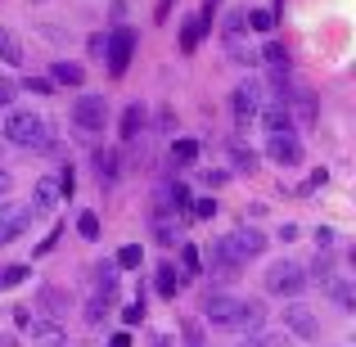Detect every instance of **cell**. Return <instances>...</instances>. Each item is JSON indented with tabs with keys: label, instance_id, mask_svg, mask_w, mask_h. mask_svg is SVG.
Wrapping results in <instances>:
<instances>
[{
	"label": "cell",
	"instance_id": "cell-36",
	"mask_svg": "<svg viewBox=\"0 0 356 347\" xmlns=\"http://www.w3.org/2000/svg\"><path fill=\"white\" fill-rule=\"evenodd\" d=\"M122 321H127V325H140V321H145V302L136 298L131 307H122Z\"/></svg>",
	"mask_w": 356,
	"mask_h": 347
},
{
	"label": "cell",
	"instance_id": "cell-4",
	"mask_svg": "<svg viewBox=\"0 0 356 347\" xmlns=\"http://www.w3.org/2000/svg\"><path fill=\"white\" fill-rule=\"evenodd\" d=\"M307 284H312V280H307V271L298 266V261H275V266L266 271V293H275V298H298Z\"/></svg>",
	"mask_w": 356,
	"mask_h": 347
},
{
	"label": "cell",
	"instance_id": "cell-1",
	"mask_svg": "<svg viewBox=\"0 0 356 347\" xmlns=\"http://www.w3.org/2000/svg\"><path fill=\"white\" fill-rule=\"evenodd\" d=\"M203 321L212 325V330H261V321H266V307L252 302V298H230V293H212L208 302H203Z\"/></svg>",
	"mask_w": 356,
	"mask_h": 347
},
{
	"label": "cell",
	"instance_id": "cell-18",
	"mask_svg": "<svg viewBox=\"0 0 356 347\" xmlns=\"http://www.w3.org/2000/svg\"><path fill=\"white\" fill-rule=\"evenodd\" d=\"M257 59H261V63H266V68H270V77H289V50H284V45H280V41H270L266 50L257 54Z\"/></svg>",
	"mask_w": 356,
	"mask_h": 347
},
{
	"label": "cell",
	"instance_id": "cell-24",
	"mask_svg": "<svg viewBox=\"0 0 356 347\" xmlns=\"http://www.w3.org/2000/svg\"><path fill=\"white\" fill-rule=\"evenodd\" d=\"M181 275H203V252L194 248V243H181Z\"/></svg>",
	"mask_w": 356,
	"mask_h": 347
},
{
	"label": "cell",
	"instance_id": "cell-44",
	"mask_svg": "<svg viewBox=\"0 0 356 347\" xmlns=\"http://www.w3.org/2000/svg\"><path fill=\"white\" fill-rule=\"evenodd\" d=\"M149 347H172V339H167V334H158V339L149 343Z\"/></svg>",
	"mask_w": 356,
	"mask_h": 347
},
{
	"label": "cell",
	"instance_id": "cell-37",
	"mask_svg": "<svg viewBox=\"0 0 356 347\" xmlns=\"http://www.w3.org/2000/svg\"><path fill=\"white\" fill-rule=\"evenodd\" d=\"M248 347H289V334H261V339H252Z\"/></svg>",
	"mask_w": 356,
	"mask_h": 347
},
{
	"label": "cell",
	"instance_id": "cell-43",
	"mask_svg": "<svg viewBox=\"0 0 356 347\" xmlns=\"http://www.w3.org/2000/svg\"><path fill=\"white\" fill-rule=\"evenodd\" d=\"M108 347H131V339H127V334H113V343H108Z\"/></svg>",
	"mask_w": 356,
	"mask_h": 347
},
{
	"label": "cell",
	"instance_id": "cell-30",
	"mask_svg": "<svg viewBox=\"0 0 356 347\" xmlns=\"http://www.w3.org/2000/svg\"><path fill=\"white\" fill-rule=\"evenodd\" d=\"M248 27H252V32H275V9H252Z\"/></svg>",
	"mask_w": 356,
	"mask_h": 347
},
{
	"label": "cell",
	"instance_id": "cell-38",
	"mask_svg": "<svg viewBox=\"0 0 356 347\" xmlns=\"http://www.w3.org/2000/svg\"><path fill=\"white\" fill-rule=\"evenodd\" d=\"M72 190H77V172L63 167V172H59V194H72Z\"/></svg>",
	"mask_w": 356,
	"mask_h": 347
},
{
	"label": "cell",
	"instance_id": "cell-29",
	"mask_svg": "<svg viewBox=\"0 0 356 347\" xmlns=\"http://www.w3.org/2000/svg\"><path fill=\"white\" fill-rule=\"evenodd\" d=\"M226 54H230V63H239V68H252V63H257V50H248L243 41H226Z\"/></svg>",
	"mask_w": 356,
	"mask_h": 347
},
{
	"label": "cell",
	"instance_id": "cell-22",
	"mask_svg": "<svg viewBox=\"0 0 356 347\" xmlns=\"http://www.w3.org/2000/svg\"><path fill=\"white\" fill-rule=\"evenodd\" d=\"M0 63H9V68H23V45H18V36L5 32V27H0Z\"/></svg>",
	"mask_w": 356,
	"mask_h": 347
},
{
	"label": "cell",
	"instance_id": "cell-33",
	"mask_svg": "<svg viewBox=\"0 0 356 347\" xmlns=\"http://www.w3.org/2000/svg\"><path fill=\"white\" fill-rule=\"evenodd\" d=\"M190 203H194V208H185V212H190L194 221H208L212 212H217V203H212V199H190Z\"/></svg>",
	"mask_w": 356,
	"mask_h": 347
},
{
	"label": "cell",
	"instance_id": "cell-6",
	"mask_svg": "<svg viewBox=\"0 0 356 347\" xmlns=\"http://www.w3.org/2000/svg\"><path fill=\"white\" fill-rule=\"evenodd\" d=\"M221 243H226V252L239 261V266H248L252 257H261V252H266V243H270V239H266L261 230H252V226H239V230H230Z\"/></svg>",
	"mask_w": 356,
	"mask_h": 347
},
{
	"label": "cell",
	"instance_id": "cell-17",
	"mask_svg": "<svg viewBox=\"0 0 356 347\" xmlns=\"http://www.w3.org/2000/svg\"><path fill=\"white\" fill-rule=\"evenodd\" d=\"M181 284H185L181 266H172V261H167V266H158V280H154V289H158L163 298H176V293H181Z\"/></svg>",
	"mask_w": 356,
	"mask_h": 347
},
{
	"label": "cell",
	"instance_id": "cell-28",
	"mask_svg": "<svg viewBox=\"0 0 356 347\" xmlns=\"http://www.w3.org/2000/svg\"><path fill=\"white\" fill-rule=\"evenodd\" d=\"M140 261H145V248H140V243H127V248H118L113 266H122V271H136Z\"/></svg>",
	"mask_w": 356,
	"mask_h": 347
},
{
	"label": "cell",
	"instance_id": "cell-2",
	"mask_svg": "<svg viewBox=\"0 0 356 347\" xmlns=\"http://www.w3.org/2000/svg\"><path fill=\"white\" fill-rule=\"evenodd\" d=\"M5 140L14 149H54V131L50 122H45L41 113H32V108H14V113L5 118Z\"/></svg>",
	"mask_w": 356,
	"mask_h": 347
},
{
	"label": "cell",
	"instance_id": "cell-40",
	"mask_svg": "<svg viewBox=\"0 0 356 347\" xmlns=\"http://www.w3.org/2000/svg\"><path fill=\"white\" fill-rule=\"evenodd\" d=\"M316 243H321V248H330V243H334V230L321 226V230H316Z\"/></svg>",
	"mask_w": 356,
	"mask_h": 347
},
{
	"label": "cell",
	"instance_id": "cell-5",
	"mask_svg": "<svg viewBox=\"0 0 356 347\" xmlns=\"http://www.w3.org/2000/svg\"><path fill=\"white\" fill-rule=\"evenodd\" d=\"M261 104H266V90H261L257 81H239V86H235V95H230V108H235L239 131H248L252 122H257Z\"/></svg>",
	"mask_w": 356,
	"mask_h": 347
},
{
	"label": "cell",
	"instance_id": "cell-39",
	"mask_svg": "<svg viewBox=\"0 0 356 347\" xmlns=\"http://www.w3.org/2000/svg\"><path fill=\"white\" fill-rule=\"evenodd\" d=\"M14 95H18V86H14V81H0V108H9V104H14Z\"/></svg>",
	"mask_w": 356,
	"mask_h": 347
},
{
	"label": "cell",
	"instance_id": "cell-23",
	"mask_svg": "<svg viewBox=\"0 0 356 347\" xmlns=\"http://www.w3.org/2000/svg\"><path fill=\"white\" fill-rule=\"evenodd\" d=\"M226 154H230V163H235V172H257V154H252L243 140H230Z\"/></svg>",
	"mask_w": 356,
	"mask_h": 347
},
{
	"label": "cell",
	"instance_id": "cell-12",
	"mask_svg": "<svg viewBox=\"0 0 356 347\" xmlns=\"http://www.w3.org/2000/svg\"><path fill=\"white\" fill-rule=\"evenodd\" d=\"M23 330H27V339H32V347H63V343H68L63 325H59V321H50V316H41V321L32 316Z\"/></svg>",
	"mask_w": 356,
	"mask_h": 347
},
{
	"label": "cell",
	"instance_id": "cell-7",
	"mask_svg": "<svg viewBox=\"0 0 356 347\" xmlns=\"http://www.w3.org/2000/svg\"><path fill=\"white\" fill-rule=\"evenodd\" d=\"M36 221L32 203H18V199H0V243H14L18 234Z\"/></svg>",
	"mask_w": 356,
	"mask_h": 347
},
{
	"label": "cell",
	"instance_id": "cell-9",
	"mask_svg": "<svg viewBox=\"0 0 356 347\" xmlns=\"http://www.w3.org/2000/svg\"><path fill=\"white\" fill-rule=\"evenodd\" d=\"M284 334H293V339L312 343V339H321V321H316V312H312V307L289 302V307H284Z\"/></svg>",
	"mask_w": 356,
	"mask_h": 347
},
{
	"label": "cell",
	"instance_id": "cell-34",
	"mask_svg": "<svg viewBox=\"0 0 356 347\" xmlns=\"http://www.w3.org/2000/svg\"><path fill=\"white\" fill-rule=\"evenodd\" d=\"M23 90H27V95H50L54 81H50V77H27V81H23Z\"/></svg>",
	"mask_w": 356,
	"mask_h": 347
},
{
	"label": "cell",
	"instance_id": "cell-21",
	"mask_svg": "<svg viewBox=\"0 0 356 347\" xmlns=\"http://www.w3.org/2000/svg\"><path fill=\"white\" fill-rule=\"evenodd\" d=\"M221 36H226V41H243V36H248V9H230L226 23H221Z\"/></svg>",
	"mask_w": 356,
	"mask_h": 347
},
{
	"label": "cell",
	"instance_id": "cell-20",
	"mask_svg": "<svg viewBox=\"0 0 356 347\" xmlns=\"http://www.w3.org/2000/svg\"><path fill=\"white\" fill-rule=\"evenodd\" d=\"M50 81L54 86H81V81H86V68H81V63H54Z\"/></svg>",
	"mask_w": 356,
	"mask_h": 347
},
{
	"label": "cell",
	"instance_id": "cell-32",
	"mask_svg": "<svg viewBox=\"0 0 356 347\" xmlns=\"http://www.w3.org/2000/svg\"><path fill=\"white\" fill-rule=\"evenodd\" d=\"M77 234H81V239H99V217H95V212H81V217H77Z\"/></svg>",
	"mask_w": 356,
	"mask_h": 347
},
{
	"label": "cell",
	"instance_id": "cell-26",
	"mask_svg": "<svg viewBox=\"0 0 356 347\" xmlns=\"http://www.w3.org/2000/svg\"><path fill=\"white\" fill-rule=\"evenodd\" d=\"M325 289H330V298H334V302L343 307V312H352V284H348L343 275H339V280L330 275V280H325Z\"/></svg>",
	"mask_w": 356,
	"mask_h": 347
},
{
	"label": "cell",
	"instance_id": "cell-31",
	"mask_svg": "<svg viewBox=\"0 0 356 347\" xmlns=\"http://www.w3.org/2000/svg\"><path fill=\"white\" fill-rule=\"evenodd\" d=\"M108 307H113V302H108V298H90V302H86V321L90 325H99V321H104V316H108Z\"/></svg>",
	"mask_w": 356,
	"mask_h": 347
},
{
	"label": "cell",
	"instance_id": "cell-35",
	"mask_svg": "<svg viewBox=\"0 0 356 347\" xmlns=\"http://www.w3.org/2000/svg\"><path fill=\"white\" fill-rule=\"evenodd\" d=\"M27 275H32L27 266H9V271H0V284H23Z\"/></svg>",
	"mask_w": 356,
	"mask_h": 347
},
{
	"label": "cell",
	"instance_id": "cell-3",
	"mask_svg": "<svg viewBox=\"0 0 356 347\" xmlns=\"http://www.w3.org/2000/svg\"><path fill=\"white\" fill-rule=\"evenodd\" d=\"M108 122V99L104 95H77L72 99V127L81 136H99Z\"/></svg>",
	"mask_w": 356,
	"mask_h": 347
},
{
	"label": "cell",
	"instance_id": "cell-27",
	"mask_svg": "<svg viewBox=\"0 0 356 347\" xmlns=\"http://www.w3.org/2000/svg\"><path fill=\"white\" fill-rule=\"evenodd\" d=\"M172 158H176L181 167L199 163V140H172Z\"/></svg>",
	"mask_w": 356,
	"mask_h": 347
},
{
	"label": "cell",
	"instance_id": "cell-42",
	"mask_svg": "<svg viewBox=\"0 0 356 347\" xmlns=\"http://www.w3.org/2000/svg\"><path fill=\"white\" fill-rule=\"evenodd\" d=\"M167 9H172V0H158V23L167 18Z\"/></svg>",
	"mask_w": 356,
	"mask_h": 347
},
{
	"label": "cell",
	"instance_id": "cell-45",
	"mask_svg": "<svg viewBox=\"0 0 356 347\" xmlns=\"http://www.w3.org/2000/svg\"><path fill=\"white\" fill-rule=\"evenodd\" d=\"M217 5H221V0H208V5H203V14H217Z\"/></svg>",
	"mask_w": 356,
	"mask_h": 347
},
{
	"label": "cell",
	"instance_id": "cell-10",
	"mask_svg": "<svg viewBox=\"0 0 356 347\" xmlns=\"http://www.w3.org/2000/svg\"><path fill=\"white\" fill-rule=\"evenodd\" d=\"M190 208V190L181 181H163L154 190V217H172V212H185Z\"/></svg>",
	"mask_w": 356,
	"mask_h": 347
},
{
	"label": "cell",
	"instance_id": "cell-16",
	"mask_svg": "<svg viewBox=\"0 0 356 347\" xmlns=\"http://www.w3.org/2000/svg\"><path fill=\"white\" fill-rule=\"evenodd\" d=\"M95 176H99V185H118V176H122V154L118 149H99L95 154Z\"/></svg>",
	"mask_w": 356,
	"mask_h": 347
},
{
	"label": "cell",
	"instance_id": "cell-11",
	"mask_svg": "<svg viewBox=\"0 0 356 347\" xmlns=\"http://www.w3.org/2000/svg\"><path fill=\"white\" fill-rule=\"evenodd\" d=\"M257 118L266 122V136H293V131H298V122H293V108H289V104H280V99H266Z\"/></svg>",
	"mask_w": 356,
	"mask_h": 347
},
{
	"label": "cell",
	"instance_id": "cell-14",
	"mask_svg": "<svg viewBox=\"0 0 356 347\" xmlns=\"http://www.w3.org/2000/svg\"><path fill=\"white\" fill-rule=\"evenodd\" d=\"M59 199H63V194H59V176H41V181L32 185V199H27V203H32L36 217H45V212L59 208Z\"/></svg>",
	"mask_w": 356,
	"mask_h": 347
},
{
	"label": "cell",
	"instance_id": "cell-8",
	"mask_svg": "<svg viewBox=\"0 0 356 347\" xmlns=\"http://www.w3.org/2000/svg\"><path fill=\"white\" fill-rule=\"evenodd\" d=\"M131 54H136V32H131V27H118L113 36H104V59H108V72H113V77L127 72Z\"/></svg>",
	"mask_w": 356,
	"mask_h": 347
},
{
	"label": "cell",
	"instance_id": "cell-15",
	"mask_svg": "<svg viewBox=\"0 0 356 347\" xmlns=\"http://www.w3.org/2000/svg\"><path fill=\"white\" fill-rule=\"evenodd\" d=\"M208 27H212V14H203V9H199V14H190V18H185V27H181V50H185V54H194Z\"/></svg>",
	"mask_w": 356,
	"mask_h": 347
},
{
	"label": "cell",
	"instance_id": "cell-19",
	"mask_svg": "<svg viewBox=\"0 0 356 347\" xmlns=\"http://www.w3.org/2000/svg\"><path fill=\"white\" fill-rule=\"evenodd\" d=\"M140 131H145V108H140V104H127V108H122V122H118V136L122 140H136Z\"/></svg>",
	"mask_w": 356,
	"mask_h": 347
},
{
	"label": "cell",
	"instance_id": "cell-25",
	"mask_svg": "<svg viewBox=\"0 0 356 347\" xmlns=\"http://www.w3.org/2000/svg\"><path fill=\"white\" fill-rule=\"evenodd\" d=\"M154 239L163 243V248H172V243L181 239V230H176V217H154Z\"/></svg>",
	"mask_w": 356,
	"mask_h": 347
},
{
	"label": "cell",
	"instance_id": "cell-41",
	"mask_svg": "<svg viewBox=\"0 0 356 347\" xmlns=\"http://www.w3.org/2000/svg\"><path fill=\"white\" fill-rule=\"evenodd\" d=\"M9 190H14V181H9V172H0V199H5Z\"/></svg>",
	"mask_w": 356,
	"mask_h": 347
},
{
	"label": "cell",
	"instance_id": "cell-13",
	"mask_svg": "<svg viewBox=\"0 0 356 347\" xmlns=\"http://www.w3.org/2000/svg\"><path fill=\"white\" fill-rule=\"evenodd\" d=\"M266 158L275 167H298L302 163V140L298 136H270L266 140Z\"/></svg>",
	"mask_w": 356,
	"mask_h": 347
}]
</instances>
